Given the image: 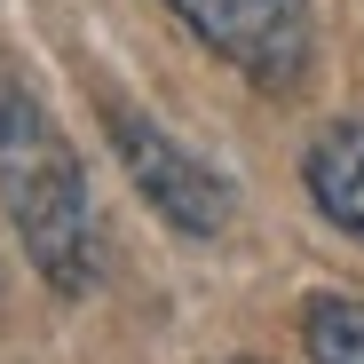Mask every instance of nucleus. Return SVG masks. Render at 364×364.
I'll list each match as a JSON object with an SVG mask.
<instances>
[{"label": "nucleus", "instance_id": "1", "mask_svg": "<svg viewBox=\"0 0 364 364\" xmlns=\"http://www.w3.org/2000/svg\"><path fill=\"white\" fill-rule=\"evenodd\" d=\"M0 166H9V222L24 237L32 269L55 293H87L95 285V214H87L80 159L55 135H32L24 151H9Z\"/></svg>", "mask_w": 364, "mask_h": 364}, {"label": "nucleus", "instance_id": "2", "mask_svg": "<svg viewBox=\"0 0 364 364\" xmlns=\"http://www.w3.org/2000/svg\"><path fill=\"white\" fill-rule=\"evenodd\" d=\"M166 9L254 87H293L309 72V0H166Z\"/></svg>", "mask_w": 364, "mask_h": 364}, {"label": "nucleus", "instance_id": "3", "mask_svg": "<svg viewBox=\"0 0 364 364\" xmlns=\"http://www.w3.org/2000/svg\"><path fill=\"white\" fill-rule=\"evenodd\" d=\"M111 151L127 159V182L182 230V237H214L222 222H230V182L206 166V159H191L166 127H151L143 111H111Z\"/></svg>", "mask_w": 364, "mask_h": 364}, {"label": "nucleus", "instance_id": "4", "mask_svg": "<svg viewBox=\"0 0 364 364\" xmlns=\"http://www.w3.org/2000/svg\"><path fill=\"white\" fill-rule=\"evenodd\" d=\"M301 182H309V198H317V214L333 230L364 237V127H356V119H341V127H325L309 143Z\"/></svg>", "mask_w": 364, "mask_h": 364}, {"label": "nucleus", "instance_id": "5", "mask_svg": "<svg viewBox=\"0 0 364 364\" xmlns=\"http://www.w3.org/2000/svg\"><path fill=\"white\" fill-rule=\"evenodd\" d=\"M301 341H309L317 364H364V301H348V293H317L309 317H301Z\"/></svg>", "mask_w": 364, "mask_h": 364}, {"label": "nucleus", "instance_id": "6", "mask_svg": "<svg viewBox=\"0 0 364 364\" xmlns=\"http://www.w3.org/2000/svg\"><path fill=\"white\" fill-rule=\"evenodd\" d=\"M32 135H48V119H40V103L9 80V72H0V159H9V151H24Z\"/></svg>", "mask_w": 364, "mask_h": 364}]
</instances>
